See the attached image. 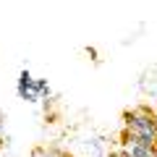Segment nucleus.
Returning <instances> with one entry per match:
<instances>
[{"mask_svg":"<svg viewBox=\"0 0 157 157\" xmlns=\"http://www.w3.org/2000/svg\"><path fill=\"white\" fill-rule=\"evenodd\" d=\"M123 121H126V134L121 144L128 147V144H141V147H157V121H155V113L149 107H136V110L123 113Z\"/></svg>","mask_w":157,"mask_h":157,"instance_id":"obj_1","label":"nucleus"},{"mask_svg":"<svg viewBox=\"0 0 157 157\" xmlns=\"http://www.w3.org/2000/svg\"><path fill=\"white\" fill-rule=\"evenodd\" d=\"M32 84H34V76L29 73V68H24V71L18 73V84H16V92H18V94H24V92H32Z\"/></svg>","mask_w":157,"mask_h":157,"instance_id":"obj_2","label":"nucleus"},{"mask_svg":"<svg viewBox=\"0 0 157 157\" xmlns=\"http://www.w3.org/2000/svg\"><path fill=\"white\" fill-rule=\"evenodd\" d=\"M128 155H131V157H157V147H141V144H131Z\"/></svg>","mask_w":157,"mask_h":157,"instance_id":"obj_3","label":"nucleus"},{"mask_svg":"<svg viewBox=\"0 0 157 157\" xmlns=\"http://www.w3.org/2000/svg\"><path fill=\"white\" fill-rule=\"evenodd\" d=\"M18 97H21L24 102H39V97L34 94V92H24V94H18Z\"/></svg>","mask_w":157,"mask_h":157,"instance_id":"obj_4","label":"nucleus"},{"mask_svg":"<svg viewBox=\"0 0 157 157\" xmlns=\"http://www.w3.org/2000/svg\"><path fill=\"white\" fill-rule=\"evenodd\" d=\"M86 55H89L92 60H97V50H94V47H86Z\"/></svg>","mask_w":157,"mask_h":157,"instance_id":"obj_5","label":"nucleus"},{"mask_svg":"<svg viewBox=\"0 0 157 157\" xmlns=\"http://www.w3.org/2000/svg\"><path fill=\"white\" fill-rule=\"evenodd\" d=\"M3 121H6V113L0 110V131H3Z\"/></svg>","mask_w":157,"mask_h":157,"instance_id":"obj_6","label":"nucleus"},{"mask_svg":"<svg viewBox=\"0 0 157 157\" xmlns=\"http://www.w3.org/2000/svg\"><path fill=\"white\" fill-rule=\"evenodd\" d=\"M110 157H123V152H110Z\"/></svg>","mask_w":157,"mask_h":157,"instance_id":"obj_7","label":"nucleus"},{"mask_svg":"<svg viewBox=\"0 0 157 157\" xmlns=\"http://www.w3.org/2000/svg\"><path fill=\"white\" fill-rule=\"evenodd\" d=\"M155 121H157V113H155Z\"/></svg>","mask_w":157,"mask_h":157,"instance_id":"obj_8","label":"nucleus"}]
</instances>
